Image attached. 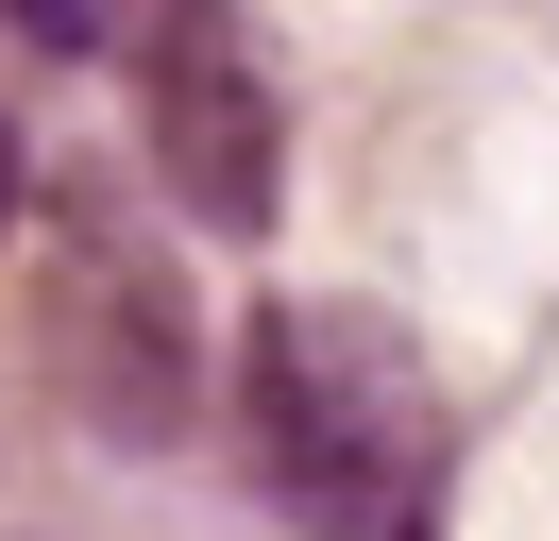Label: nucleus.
Masks as SVG:
<instances>
[{"instance_id":"1","label":"nucleus","mask_w":559,"mask_h":541,"mask_svg":"<svg viewBox=\"0 0 559 541\" xmlns=\"http://www.w3.org/2000/svg\"><path fill=\"white\" fill-rule=\"evenodd\" d=\"M238 406L272 491L322 541H407L441 491V372L373 322V304H254L238 338Z\"/></svg>"},{"instance_id":"2","label":"nucleus","mask_w":559,"mask_h":541,"mask_svg":"<svg viewBox=\"0 0 559 541\" xmlns=\"http://www.w3.org/2000/svg\"><path fill=\"white\" fill-rule=\"evenodd\" d=\"M153 169L204 237H272L288 203V101H272V51H254L238 0H170L153 17Z\"/></svg>"},{"instance_id":"3","label":"nucleus","mask_w":559,"mask_h":541,"mask_svg":"<svg viewBox=\"0 0 559 541\" xmlns=\"http://www.w3.org/2000/svg\"><path fill=\"white\" fill-rule=\"evenodd\" d=\"M51 304H69L85 406H103L119 440H170V423H187V304H170V270H136V254H103V237H85Z\"/></svg>"},{"instance_id":"4","label":"nucleus","mask_w":559,"mask_h":541,"mask_svg":"<svg viewBox=\"0 0 559 541\" xmlns=\"http://www.w3.org/2000/svg\"><path fill=\"white\" fill-rule=\"evenodd\" d=\"M0 17L35 34V51H103V34H119V17H136V0H0Z\"/></svg>"},{"instance_id":"5","label":"nucleus","mask_w":559,"mask_h":541,"mask_svg":"<svg viewBox=\"0 0 559 541\" xmlns=\"http://www.w3.org/2000/svg\"><path fill=\"white\" fill-rule=\"evenodd\" d=\"M0 237H17V135H0Z\"/></svg>"}]
</instances>
